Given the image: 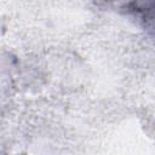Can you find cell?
<instances>
[{"label":"cell","mask_w":155,"mask_h":155,"mask_svg":"<svg viewBox=\"0 0 155 155\" xmlns=\"http://www.w3.org/2000/svg\"><path fill=\"white\" fill-rule=\"evenodd\" d=\"M98 4L130 17L145 30H153L154 0H98Z\"/></svg>","instance_id":"obj_1"}]
</instances>
